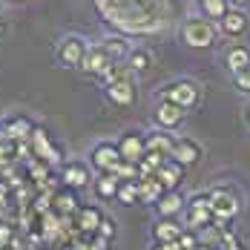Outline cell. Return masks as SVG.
<instances>
[{
  "label": "cell",
  "instance_id": "8fae6325",
  "mask_svg": "<svg viewBox=\"0 0 250 250\" xmlns=\"http://www.w3.org/2000/svg\"><path fill=\"white\" fill-rule=\"evenodd\" d=\"M29 147H32V152H35V158H38V161H46V164H61V158H63L61 147L52 141V135L43 129V126H38V129H35V135H32V141H29Z\"/></svg>",
  "mask_w": 250,
  "mask_h": 250
},
{
  "label": "cell",
  "instance_id": "8992f818",
  "mask_svg": "<svg viewBox=\"0 0 250 250\" xmlns=\"http://www.w3.org/2000/svg\"><path fill=\"white\" fill-rule=\"evenodd\" d=\"M89 167L95 170L98 175H115V170L121 167V152H118V144L115 141H95L89 147V155H86Z\"/></svg>",
  "mask_w": 250,
  "mask_h": 250
},
{
  "label": "cell",
  "instance_id": "7a4b0ae2",
  "mask_svg": "<svg viewBox=\"0 0 250 250\" xmlns=\"http://www.w3.org/2000/svg\"><path fill=\"white\" fill-rule=\"evenodd\" d=\"M210 210H213V219L219 225H230L242 216L245 210V193L239 184L233 181H222V184H213L210 187Z\"/></svg>",
  "mask_w": 250,
  "mask_h": 250
},
{
  "label": "cell",
  "instance_id": "ac0fdd59",
  "mask_svg": "<svg viewBox=\"0 0 250 250\" xmlns=\"http://www.w3.org/2000/svg\"><path fill=\"white\" fill-rule=\"evenodd\" d=\"M155 178L161 181V187H164L167 193H170V190H181V181L187 178V167H184V164H178L175 158H167V161L158 167Z\"/></svg>",
  "mask_w": 250,
  "mask_h": 250
},
{
  "label": "cell",
  "instance_id": "5bb4252c",
  "mask_svg": "<svg viewBox=\"0 0 250 250\" xmlns=\"http://www.w3.org/2000/svg\"><path fill=\"white\" fill-rule=\"evenodd\" d=\"M222 66L230 72V78L239 75V72H245V69H250V43H242V41L230 43V46L222 52Z\"/></svg>",
  "mask_w": 250,
  "mask_h": 250
},
{
  "label": "cell",
  "instance_id": "d590c367",
  "mask_svg": "<svg viewBox=\"0 0 250 250\" xmlns=\"http://www.w3.org/2000/svg\"><path fill=\"white\" fill-rule=\"evenodd\" d=\"M245 3H250V0H230V6H233V9H245Z\"/></svg>",
  "mask_w": 250,
  "mask_h": 250
},
{
  "label": "cell",
  "instance_id": "30bf717a",
  "mask_svg": "<svg viewBox=\"0 0 250 250\" xmlns=\"http://www.w3.org/2000/svg\"><path fill=\"white\" fill-rule=\"evenodd\" d=\"M216 26H219V35L222 38H227L230 43H236V41H242L250 32V15L245 9H230Z\"/></svg>",
  "mask_w": 250,
  "mask_h": 250
},
{
  "label": "cell",
  "instance_id": "1f68e13d",
  "mask_svg": "<svg viewBox=\"0 0 250 250\" xmlns=\"http://www.w3.org/2000/svg\"><path fill=\"white\" fill-rule=\"evenodd\" d=\"M222 250H250L245 242H239V236H233V239H227V242H222Z\"/></svg>",
  "mask_w": 250,
  "mask_h": 250
},
{
  "label": "cell",
  "instance_id": "f546056e",
  "mask_svg": "<svg viewBox=\"0 0 250 250\" xmlns=\"http://www.w3.org/2000/svg\"><path fill=\"white\" fill-rule=\"evenodd\" d=\"M233 86H236L242 95H248V98H250V69L239 72V75H233Z\"/></svg>",
  "mask_w": 250,
  "mask_h": 250
},
{
  "label": "cell",
  "instance_id": "f35d334b",
  "mask_svg": "<svg viewBox=\"0 0 250 250\" xmlns=\"http://www.w3.org/2000/svg\"><path fill=\"white\" fill-rule=\"evenodd\" d=\"M199 3H201V0H199Z\"/></svg>",
  "mask_w": 250,
  "mask_h": 250
},
{
  "label": "cell",
  "instance_id": "52a82bcc",
  "mask_svg": "<svg viewBox=\"0 0 250 250\" xmlns=\"http://www.w3.org/2000/svg\"><path fill=\"white\" fill-rule=\"evenodd\" d=\"M115 144H118V152L126 164H141V158L147 155V132L144 129H124Z\"/></svg>",
  "mask_w": 250,
  "mask_h": 250
},
{
  "label": "cell",
  "instance_id": "7402d4cb",
  "mask_svg": "<svg viewBox=\"0 0 250 250\" xmlns=\"http://www.w3.org/2000/svg\"><path fill=\"white\" fill-rule=\"evenodd\" d=\"M101 222H104V213H101L98 207H92V204H86V207H81L75 213V227L81 233H89V236H95L98 233Z\"/></svg>",
  "mask_w": 250,
  "mask_h": 250
},
{
  "label": "cell",
  "instance_id": "5b68a950",
  "mask_svg": "<svg viewBox=\"0 0 250 250\" xmlns=\"http://www.w3.org/2000/svg\"><path fill=\"white\" fill-rule=\"evenodd\" d=\"M89 46H92V43H89L83 35H78V32L61 35L58 43H55V61H58V66H63V69H81L83 61H86Z\"/></svg>",
  "mask_w": 250,
  "mask_h": 250
},
{
  "label": "cell",
  "instance_id": "ffe728a7",
  "mask_svg": "<svg viewBox=\"0 0 250 250\" xmlns=\"http://www.w3.org/2000/svg\"><path fill=\"white\" fill-rule=\"evenodd\" d=\"M126 66H129V72L135 78H141L155 66V55H152L150 46H132L129 58H126Z\"/></svg>",
  "mask_w": 250,
  "mask_h": 250
},
{
  "label": "cell",
  "instance_id": "d6a6232c",
  "mask_svg": "<svg viewBox=\"0 0 250 250\" xmlns=\"http://www.w3.org/2000/svg\"><path fill=\"white\" fill-rule=\"evenodd\" d=\"M196 250H222V245H210V242H201Z\"/></svg>",
  "mask_w": 250,
  "mask_h": 250
},
{
  "label": "cell",
  "instance_id": "ba28073f",
  "mask_svg": "<svg viewBox=\"0 0 250 250\" xmlns=\"http://www.w3.org/2000/svg\"><path fill=\"white\" fill-rule=\"evenodd\" d=\"M187 112L178 109L167 101H155L152 104V129H164V132H178L181 124H184Z\"/></svg>",
  "mask_w": 250,
  "mask_h": 250
},
{
  "label": "cell",
  "instance_id": "4fadbf2b",
  "mask_svg": "<svg viewBox=\"0 0 250 250\" xmlns=\"http://www.w3.org/2000/svg\"><path fill=\"white\" fill-rule=\"evenodd\" d=\"M170 158H175L178 164H184V167L190 170V167L201 164V158H204V147H201L196 138H190V135H178Z\"/></svg>",
  "mask_w": 250,
  "mask_h": 250
},
{
  "label": "cell",
  "instance_id": "74e56055",
  "mask_svg": "<svg viewBox=\"0 0 250 250\" xmlns=\"http://www.w3.org/2000/svg\"><path fill=\"white\" fill-rule=\"evenodd\" d=\"M0 12H3V0H0Z\"/></svg>",
  "mask_w": 250,
  "mask_h": 250
},
{
  "label": "cell",
  "instance_id": "836d02e7",
  "mask_svg": "<svg viewBox=\"0 0 250 250\" xmlns=\"http://www.w3.org/2000/svg\"><path fill=\"white\" fill-rule=\"evenodd\" d=\"M242 115H245V124L250 126V98H248V104H245V109H242Z\"/></svg>",
  "mask_w": 250,
  "mask_h": 250
},
{
  "label": "cell",
  "instance_id": "f1b7e54d",
  "mask_svg": "<svg viewBox=\"0 0 250 250\" xmlns=\"http://www.w3.org/2000/svg\"><path fill=\"white\" fill-rule=\"evenodd\" d=\"M95 236L104 239V242H112V239H115V222L104 216V222H101V227H98V233H95Z\"/></svg>",
  "mask_w": 250,
  "mask_h": 250
},
{
  "label": "cell",
  "instance_id": "484cf974",
  "mask_svg": "<svg viewBox=\"0 0 250 250\" xmlns=\"http://www.w3.org/2000/svg\"><path fill=\"white\" fill-rule=\"evenodd\" d=\"M118 204H124V207H132V204H138V181H121V187H118Z\"/></svg>",
  "mask_w": 250,
  "mask_h": 250
},
{
  "label": "cell",
  "instance_id": "7c38bea8",
  "mask_svg": "<svg viewBox=\"0 0 250 250\" xmlns=\"http://www.w3.org/2000/svg\"><path fill=\"white\" fill-rule=\"evenodd\" d=\"M61 181L66 190H86L92 184V167L86 161H66L63 170H61Z\"/></svg>",
  "mask_w": 250,
  "mask_h": 250
},
{
  "label": "cell",
  "instance_id": "e575fe53",
  "mask_svg": "<svg viewBox=\"0 0 250 250\" xmlns=\"http://www.w3.org/2000/svg\"><path fill=\"white\" fill-rule=\"evenodd\" d=\"M150 250H175V245H155V242H152Z\"/></svg>",
  "mask_w": 250,
  "mask_h": 250
},
{
  "label": "cell",
  "instance_id": "277c9868",
  "mask_svg": "<svg viewBox=\"0 0 250 250\" xmlns=\"http://www.w3.org/2000/svg\"><path fill=\"white\" fill-rule=\"evenodd\" d=\"M178 38H181V43L187 49H210V46H216V41L222 35H219V26L213 23V21H207L204 15H190L181 23Z\"/></svg>",
  "mask_w": 250,
  "mask_h": 250
},
{
  "label": "cell",
  "instance_id": "d6986e66",
  "mask_svg": "<svg viewBox=\"0 0 250 250\" xmlns=\"http://www.w3.org/2000/svg\"><path fill=\"white\" fill-rule=\"evenodd\" d=\"M98 46L106 52V58H109L115 66L126 63V58H129V52H132V43H129L126 38H121V35H106V38H101Z\"/></svg>",
  "mask_w": 250,
  "mask_h": 250
},
{
  "label": "cell",
  "instance_id": "2e32d148",
  "mask_svg": "<svg viewBox=\"0 0 250 250\" xmlns=\"http://www.w3.org/2000/svg\"><path fill=\"white\" fill-rule=\"evenodd\" d=\"M184 230L187 227H184L181 219H155L150 227V236H152L155 245H175Z\"/></svg>",
  "mask_w": 250,
  "mask_h": 250
},
{
  "label": "cell",
  "instance_id": "4dcf8cb0",
  "mask_svg": "<svg viewBox=\"0 0 250 250\" xmlns=\"http://www.w3.org/2000/svg\"><path fill=\"white\" fill-rule=\"evenodd\" d=\"M15 242V230L9 225H0V250H9Z\"/></svg>",
  "mask_w": 250,
  "mask_h": 250
},
{
  "label": "cell",
  "instance_id": "83f0119b",
  "mask_svg": "<svg viewBox=\"0 0 250 250\" xmlns=\"http://www.w3.org/2000/svg\"><path fill=\"white\" fill-rule=\"evenodd\" d=\"M201 245V233L196 230H184L181 236H178V242H175V250H196Z\"/></svg>",
  "mask_w": 250,
  "mask_h": 250
},
{
  "label": "cell",
  "instance_id": "603a6c76",
  "mask_svg": "<svg viewBox=\"0 0 250 250\" xmlns=\"http://www.w3.org/2000/svg\"><path fill=\"white\" fill-rule=\"evenodd\" d=\"M164 193H167V190L161 187V181H158L155 175L138 178V201H141V204H150V207H155V204H158V199H161Z\"/></svg>",
  "mask_w": 250,
  "mask_h": 250
},
{
  "label": "cell",
  "instance_id": "9c48e42d",
  "mask_svg": "<svg viewBox=\"0 0 250 250\" xmlns=\"http://www.w3.org/2000/svg\"><path fill=\"white\" fill-rule=\"evenodd\" d=\"M0 126H3V138L12 141V144H26V141H32V135H35V129H38V124H35L29 115H23V112L3 118Z\"/></svg>",
  "mask_w": 250,
  "mask_h": 250
},
{
  "label": "cell",
  "instance_id": "8d00e7d4",
  "mask_svg": "<svg viewBox=\"0 0 250 250\" xmlns=\"http://www.w3.org/2000/svg\"><path fill=\"white\" fill-rule=\"evenodd\" d=\"M9 3H15V6H26V3H35V0H9Z\"/></svg>",
  "mask_w": 250,
  "mask_h": 250
},
{
  "label": "cell",
  "instance_id": "6da1fadb",
  "mask_svg": "<svg viewBox=\"0 0 250 250\" xmlns=\"http://www.w3.org/2000/svg\"><path fill=\"white\" fill-rule=\"evenodd\" d=\"M155 101H167V104H173V106L184 109V112H196L201 106V101H204V86L196 78L181 75L161 83L158 92H155Z\"/></svg>",
  "mask_w": 250,
  "mask_h": 250
},
{
  "label": "cell",
  "instance_id": "44dd1931",
  "mask_svg": "<svg viewBox=\"0 0 250 250\" xmlns=\"http://www.w3.org/2000/svg\"><path fill=\"white\" fill-rule=\"evenodd\" d=\"M175 132H164V129H150L147 132V152H155V155H164L170 158L175 147Z\"/></svg>",
  "mask_w": 250,
  "mask_h": 250
},
{
  "label": "cell",
  "instance_id": "d4e9b609",
  "mask_svg": "<svg viewBox=\"0 0 250 250\" xmlns=\"http://www.w3.org/2000/svg\"><path fill=\"white\" fill-rule=\"evenodd\" d=\"M230 9H233L230 0H201L199 3V15H204V18L213 21V23H219Z\"/></svg>",
  "mask_w": 250,
  "mask_h": 250
},
{
  "label": "cell",
  "instance_id": "cb8c5ba5",
  "mask_svg": "<svg viewBox=\"0 0 250 250\" xmlns=\"http://www.w3.org/2000/svg\"><path fill=\"white\" fill-rule=\"evenodd\" d=\"M118 187H121V181L115 175H98L92 181V190H95V196L101 201H115L118 199Z\"/></svg>",
  "mask_w": 250,
  "mask_h": 250
},
{
  "label": "cell",
  "instance_id": "3957f363",
  "mask_svg": "<svg viewBox=\"0 0 250 250\" xmlns=\"http://www.w3.org/2000/svg\"><path fill=\"white\" fill-rule=\"evenodd\" d=\"M101 83H104V98H106V104H112L118 109H129L138 101V81L129 72L126 63L115 66Z\"/></svg>",
  "mask_w": 250,
  "mask_h": 250
},
{
  "label": "cell",
  "instance_id": "4316f807",
  "mask_svg": "<svg viewBox=\"0 0 250 250\" xmlns=\"http://www.w3.org/2000/svg\"><path fill=\"white\" fill-rule=\"evenodd\" d=\"M55 207H58L61 213H78V210H81L72 190H63V193H58V196H55Z\"/></svg>",
  "mask_w": 250,
  "mask_h": 250
},
{
  "label": "cell",
  "instance_id": "9a60e30c",
  "mask_svg": "<svg viewBox=\"0 0 250 250\" xmlns=\"http://www.w3.org/2000/svg\"><path fill=\"white\" fill-rule=\"evenodd\" d=\"M115 69V63L106 58V52L101 49L98 43H92L89 46V52H86V61H83V66H81V72L89 78H98V81H104V78L109 75Z\"/></svg>",
  "mask_w": 250,
  "mask_h": 250
},
{
  "label": "cell",
  "instance_id": "e0dca14e",
  "mask_svg": "<svg viewBox=\"0 0 250 250\" xmlns=\"http://www.w3.org/2000/svg\"><path fill=\"white\" fill-rule=\"evenodd\" d=\"M184 207H187V196L181 190H170L158 199V204L152 210H155V219H181Z\"/></svg>",
  "mask_w": 250,
  "mask_h": 250
}]
</instances>
